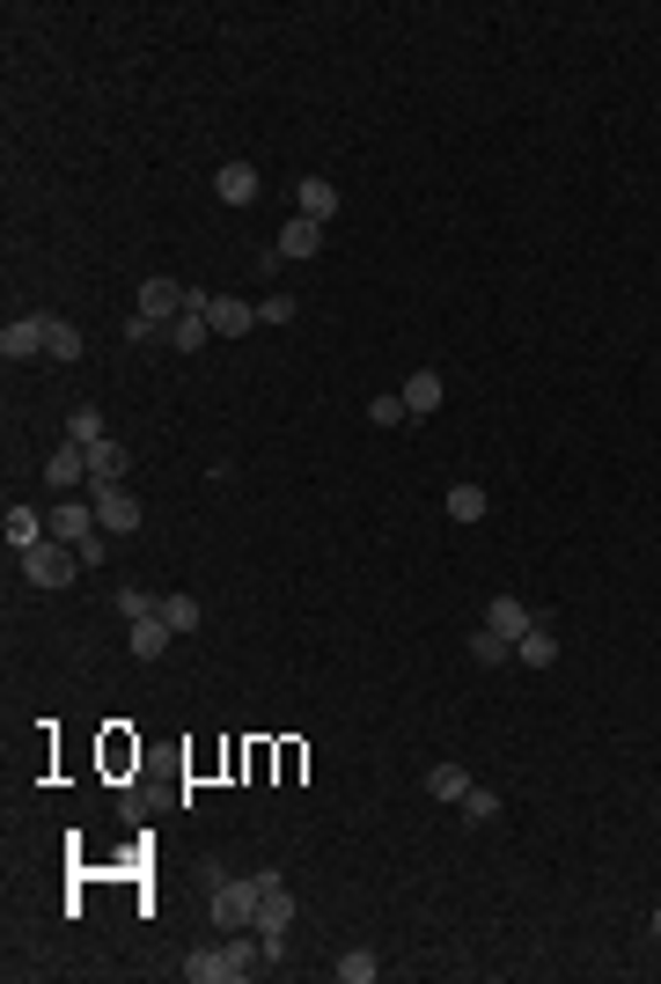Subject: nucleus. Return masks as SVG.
I'll use <instances>...</instances> for the list:
<instances>
[{
	"label": "nucleus",
	"mask_w": 661,
	"mask_h": 984,
	"mask_svg": "<svg viewBox=\"0 0 661 984\" xmlns=\"http://www.w3.org/2000/svg\"><path fill=\"white\" fill-rule=\"evenodd\" d=\"M125 632H133V655H140V661H162V655H169V639H177L162 617H140V625H125Z\"/></svg>",
	"instance_id": "nucleus-17"
},
{
	"label": "nucleus",
	"mask_w": 661,
	"mask_h": 984,
	"mask_svg": "<svg viewBox=\"0 0 661 984\" xmlns=\"http://www.w3.org/2000/svg\"><path fill=\"white\" fill-rule=\"evenodd\" d=\"M471 772H463V764H449V757H441L434 764V772H427V794H434V800H463V794H471Z\"/></svg>",
	"instance_id": "nucleus-18"
},
{
	"label": "nucleus",
	"mask_w": 661,
	"mask_h": 984,
	"mask_svg": "<svg viewBox=\"0 0 661 984\" xmlns=\"http://www.w3.org/2000/svg\"><path fill=\"white\" fill-rule=\"evenodd\" d=\"M515 661H522V669H552V661H558V639H552V625H529V632L515 639Z\"/></svg>",
	"instance_id": "nucleus-15"
},
{
	"label": "nucleus",
	"mask_w": 661,
	"mask_h": 984,
	"mask_svg": "<svg viewBox=\"0 0 661 984\" xmlns=\"http://www.w3.org/2000/svg\"><path fill=\"white\" fill-rule=\"evenodd\" d=\"M471 661H485V669H507V661H515V639H500V632H485V625H478V632H471Z\"/></svg>",
	"instance_id": "nucleus-21"
},
{
	"label": "nucleus",
	"mask_w": 661,
	"mask_h": 984,
	"mask_svg": "<svg viewBox=\"0 0 661 984\" xmlns=\"http://www.w3.org/2000/svg\"><path fill=\"white\" fill-rule=\"evenodd\" d=\"M213 199L221 206H258V169L250 163H221L213 169Z\"/></svg>",
	"instance_id": "nucleus-10"
},
{
	"label": "nucleus",
	"mask_w": 661,
	"mask_h": 984,
	"mask_svg": "<svg viewBox=\"0 0 661 984\" xmlns=\"http://www.w3.org/2000/svg\"><path fill=\"white\" fill-rule=\"evenodd\" d=\"M185 302H191V287H185V280H162V272H155V280L140 287V302H133V308H140V316H155V324H177V316H185Z\"/></svg>",
	"instance_id": "nucleus-6"
},
{
	"label": "nucleus",
	"mask_w": 661,
	"mask_h": 984,
	"mask_svg": "<svg viewBox=\"0 0 661 984\" xmlns=\"http://www.w3.org/2000/svg\"><path fill=\"white\" fill-rule=\"evenodd\" d=\"M0 353H8V360H30V353H44V316H8V331H0Z\"/></svg>",
	"instance_id": "nucleus-14"
},
{
	"label": "nucleus",
	"mask_w": 661,
	"mask_h": 984,
	"mask_svg": "<svg viewBox=\"0 0 661 984\" xmlns=\"http://www.w3.org/2000/svg\"><path fill=\"white\" fill-rule=\"evenodd\" d=\"M258 324H294V294H265L258 302Z\"/></svg>",
	"instance_id": "nucleus-31"
},
{
	"label": "nucleus",
	"mask_w": 661,
	"mask_h": 984,
	"mask_svg": "<svg viewBox=\"0 0 661 984\" xmlns=\"http://www.w3.org/2000/svg\"><path fill=\"white\" fill-rule=\"evenodd\" d=\"M258 897H265V889H258V875H221V882H213V925H221V933H258Z\"/></svg>",
	"instance_id": "nucleus-1"
},
{
	"label": "nucleus",
	"mask_w": 661,
	"mask_h": 984,
	"mask_svg": "<svg viewBox=\"0 0 661 984\" xmlns=\"http://www.w3.org/2000/svg\"><path fill=\"white\" fill-rule=\"evenodd\" d=\"M88 500H96V522H104V536H133L147 522V507L133 500V492H118V485H82Z\"/></svg>",
	"instance_id": "nucleus-4"
},
{
	"label": "nucleus",
	"mask_w": 661,
	"mask_h": 984,
	"mask_svg": "<svg viewBox=\"0 0 661 984\" xmlns=\"http://www.w3.org/2000/svg\"><path fill=\"white\" fill-rule=\"evenodd\" d=\"M529 625H537V617H529V603H522V595H493V603H485V632H500V639H522Z\"/></svg>",
	"instance_id": "nucleus-11"
},
{
	"label": "nucleus",
	"mask_w": 661,
	"mask_h": 984,
	"mask_svg": "<svg viewBox=\"0 0 661 984\" xmlns=\"http://www.w3.org/2000/svg\"><path fill=\"white\" fill-rule=\"evenodd\" d=\"M368 419H375L382 433H397L405 419H412V411H405V397H368Z\"/></svg>",
	"instance_id": "nucleus-28"
},
{
	"label": "nucleus",
	"mask_w": 661,
	"mask_h": 984,
	"mask_svg": "<svg viewBox=\"0 0 661 984\" xmlns=\"http://www.w3.org/2000/svg\"><path fill=\"white\" fill-rule=\"evenodd\" d=\"M294 213H302V221H330V213H338V185H330V177H302V185H294Z\"/></svg>",
	"instance_id": "nucleus-13"
},
{
	"label": "nucleus",
	"mask_w": 661,
	"mask_h": 984,
	"mask_svg": "<svg viewBox=\"0 0 661 984\" xmlns=\"http://www.w3.org/2000/svg\"><path fill=\"white\" fill-rule=\"evenodd\" d=\"M316 250H324V221H302V213H294V221L280 228V243H272V258H294V265H309Z\"/></svg>",
	"instance_id": "nucleus-7"
},
{
	"label": "nucleus",
	"mask_w": 661,
	"mask_h": 984,
	"mask_svg": "<svg viewBox=\"0 0 661 984\" xmlns=\"http://www.w3.org/2000/svg\"><path fill=\"white\" fill-rule=\"evenodd\" d=\"M125 478V449L118 441H96V449H88V485H118Z\"/></svg>",
	"instance_id": "nucleus-19"
},
{
	"label": "nucleus",
	"mask_w": 661,
	"mask_h": 984,
	"mask_svg": "<svg viewBox=\"0 0 661 984\" xmlns=\"http://www.w3.org/2000/svg\"><path fill=\"white\" fill-rule=\"evenodd\" d=\"M455 808H463L471 823H493V816H500V794H493V786H471V794L455 800Z\"/></svg>",
	"instance_id": "nucleus-29"
},
{
	"label": "nucleus",
	"mask_w": 661,
	"mask_h": 984,
	"mask_svg": "<svg viewBox=\"0 0 661 984\" xmlns=\"http://www.w3.org/2000/svg\"><path fill=\"white\" fill-rule=\"evenodd\" d=\"M44 536H60V544H74V552H82L88 536H104V522H96V500H60V507L44 514Z\"/></svg>",
	"instance_id": "nucleus-3"
},
{
	"label": "nucleus",
	"mask_w": 661,
	"mask_h": 984,
	"mask_svg": "<svg viewBox=\"0 0 661 984\" xmlns=\"http://www.w3.org/2000/svg\"><path fill=\"white\" fill-rule=\"evenodd\" d=\"M118 610H125V625H140V617H162V595H147V588H125V595H118Z\"/></svg>",
	"instance_id": "nucleus-27"
},
{
	"label": "nucleus",
	"mask_w": 661,
	"mask_h": 984,
	"mask_svg": "<svg viewBox=\"0 0 661 984\" xmlns=\"http://www.w3.org/2000/svg\"><path fill=\"white\" fill-rule=\"evenodd\" d=\"M207 324H213V338H250V324H258V308H250V302H235V294H213Z\"/></svg>",
	"instance_id": "nucleus-12"
},
{
	"label": "nucleus",
	"mask_w": 661,
	"mask_h": 984,
	"mask_svg": "<svg viewBox=\"0 0 661 984\" xmlns=\"http://www.w3.org/2000/svg\"><path fill=\"white\" fill-rule=\"evenodd\" d=\"M66 441H82V449H96V441H111V433H104V411H96V405H82V411H74V419H66Z\"/></svg>",
	"instance_id": "nucleus-26"
},
{
	"label": "nucleus",
	"mask_w": 661,
	"mask_h": 984,
	"mask_svg": "<svg viewBox=\"0 0 661 984\" xmlns=\"http://www.w3.org/2000/svg\"><path fill=\"white\" fill-rule=\"evenodd\" d=\"M449 522H485V485H449Z\"/></svg>",
	"instance_id": "nucleus-25"
},
{
	"label": "nucleus",
	"mask_w": 661,
	"mask_h": 984,
	"mask_svg": "<svg viewBox=\"0 0 661 984\" xmlns=\"http://www.w3.org/2000/svg\"><path fill=\"white\" fill-rule=\"evenodd\" d=\"M38 536H44V514L38 507H8V544H15V552H30Z\"/></svg>",
	"instance_id": "nucleus-24"
},
{
	"label": "nucleus",
	"mask_w": 661,
	"mask_h": 984,
	"mask_svg": "<svg viewBox=\"0 0 661 984\" xmlns=\"http://www.w3.org/2000/svg\"><path fill=\"white\" fill-rule=\"evenodd\" d=\"M185 977H191V984H235V970H228L221 948H191V955H185Z\"/></svg>",
	"instance_id": "nucleus-16"
},
{
	"label": "nucleus",
	"mask_w": 661,
	"mask_h": 984,
	"mask_svg": "<svg viewBox=\"0 0 661 984\" xmlns=\"http://www.w3.org/2000/svg\"><path fill=\"white\" fill-rule=\"evenodd\" d=\"M258 889H265V897H258V941H280V933H287L294 925V897H287V875H258Z\"/></svg>",
	"instance_id": "nucleus-5"
},
{
	"label": "nucleus",
	"mask_w": 661,
	"mask_h": 984,
	"mask_svg": "<svg viewBox=\"0 0 661 984\" xmlns=\"http://www.w3.org/2000/svg\"><path fill=\"white\" fill-rule=\"evenodd\" d=\"M74 566H82V552H74V544H60V536H38V544L22 552V580H30V588H66V580H74Z\"/></svg>",
	"instance_id": "nucleus-2"
},
{
	"label": "nucleus",
	"mask_w": 661,
	"mask_h": 984,
	"mask_svg": "<svg viewBox=\"0 0 661 984\" xmlns=\"http://www.w3.org/2000/svg\"><path fill=\"white\" fill-rule=\"evenodd\" d=\"M375 977H382L375 948H346V955H338V984H375Z\"/></svg>",
	"instance_id": "nucleus-22"
},
{
	"label": "nucleus",
	"mask_w": 661,
	"mask_h": 984,
	"mask_svg": "<svg viewBox=\"0 0 661 984\" xmlns=\"http://www.w3.org/2000/svg\"><path fill=\"white\" fill-rule=\"evenodd\" d=\"M397 397H405V411H412V419H434L441 397H449V383H441L434 368H419V375H405V390H397Z\"/></svg>",
	"instance_id": "nucleus-9"
},
{
	"label": "nucleus",
	"mask_w": 661,
	"mask_h": 984,
	"mask_svg": "<svg viewBox=\"0 0 661 984\" xmlns=\"http://www.w3.org/2000/svg\"><path fill=\"white\" fill-rule=\"evenodd\" d=\"M125 338H133V346H147V338H169V324H155V316H140V308H133V316H125Z\"/></svg>",
	"instance_id": "nucleus-30"
},
{
	"label": "nucleus",
	"mask_w": 661,
	"mask_h": 984,
	"mask_svg": "<svg viewBox=\"0 0 661 984\" xmlns=\"http://www.w3.org/2000/svg\"><path fill=\"white\" fill-rule=\"evenodd\" d=\"M162 625H169L177 639H185V632H199V625H207V610H199L191 595H162Z\"/></svg>",
	"instance_id": "nucleus-20"
},
{
	"label": "nucleus",
	"mask_w": 661,
	"mask_h": 984,
	"mask_svg": "<svg viewBox=\"0 0 661 984\" xmlns=\"http://www.w3.org/2000/svg\"><path fill=\"white\" fill-rule=\"evenodd\" d=\"M44 485H52V492L88 485V449H82V441H66V449H52V456H44Z\"/></svg>",
	"instance_id": "nucleus-8"
},
{
	"label": "nucleus",
	"mask_w": 661,
	"mask_h": 984,
	"mask_svg": "<svg viewBox=\"0 0 661 984\" xmlns=\"http://www.w3.org/2000/svg\"><path fill=\"white\" fill-rule=\"evenodd\" d=\"M44 353H52V360H82V331L60 324V316H44Z\"/></svg>",
	"instance_id": "nucleus-23"
}]
</instances>
